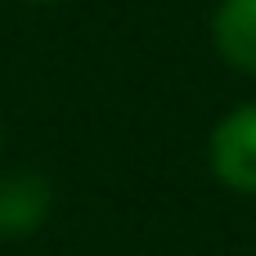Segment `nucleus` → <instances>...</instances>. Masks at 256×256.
<instances>
[{"instance_id":"1","label":"nucleus","mask_w":256,"mask_h":256,"mask_svg":"<svg viewBox=\"0 0 256 256\" xmlns=\"http://www.w3.org/2000/svg\"><path fill=\"white\" fill-rule=\"evenodd\" d=\"M212 171L220 184L256 194V104L234 108L212 130Z\"/></svg>"},{"instance_id":"2","label":"nucleus","mask_w":256,"mask_h":256,"mask_svg":"<svg viewBox=\"0 0 256 256\" xmlns=\"http://www.w3.org/2000/svg\"><path fill=\"white\" fill-rule=\"evenodd\" d=\"M212 40L230 68L256 76V0H220L212 18Z\"/></svg>"},{"instance_id":"3","label":"nucleus","mask_w":256,"mask_h":256,"mask_svg":"<svg viewBox=\"0 0 256 256\" xmlns=\"http://www.w3.org/2000/svg\"><path fill=\"white\" fill-rule=\"evenodd\" d=\"M50 212V184L36 171H14L0 180V234H27Z\"/></svg>"},{"instance_id":"4","label":"nucleus","mask_w":256,"mask_h":256,"mask_svg":"<svg viewBox=\"0 0 256 256\" xmlns=\"http://www.w3.org/2000/svg\"><path fill=\"white\" fill-rule=\"evenodd\" d=\"M40 4H54V0H40Z\"/></svg>"}]
</instances>
